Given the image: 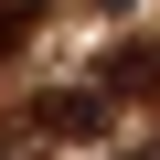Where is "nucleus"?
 Listing matches in <instances>:
<instances>
[{"label":"nucleus","mask_w":160,"mask_h":160,"mask_svg":"<svg viewBox=\"0 0 160 160\" xmlns=\"http://www.w3.org/2000/svg\"><path fill=\"white\" fill-rule=\"evenodd\" d=\"M107 96H160V43H128V53H107V75H96Z\"/></svg>","instance_id":"obj_2"},{"label":"nucleus","mask_w":160,"mask_h":160,"mask_svg":"<svg viewBox=\"0 0 160 160\" xmlns=\"http://www.w3.org/2000/svg\"><path fill=\"white\" fill-rule=\"evenodd\" d=\"M118 160H160V139H139V149H118Z\"/></svg>","instance_id":"obj_4"},{"label":"nucleus","mask_w":160,"mask_h":160,"mask_svg":"<svg viewBox=\"0 0 160 160\" xmlns=\"http://www.w3.org/2000/svg\"><path fill=\"white\" fill-rule=\"evenodd\" d=\"M107 139V86H53L22 118H0V160H53V149H86Z\"/></svg>","instance_id":"obj_1"},{"label":"nucleus","mask_w":160,"mask_h":160,"mask_svg":"<svg viewBox=\"0 0 160 160\" xmlns=\"http://www.w3.org/2000/svg\"><path fill=\"white\" fill-rule=\"evenodd\" d=\"M32 32H43V0H0V64H11Z\"/></svg>","instance_id":"obj_3"}]
</instances>
